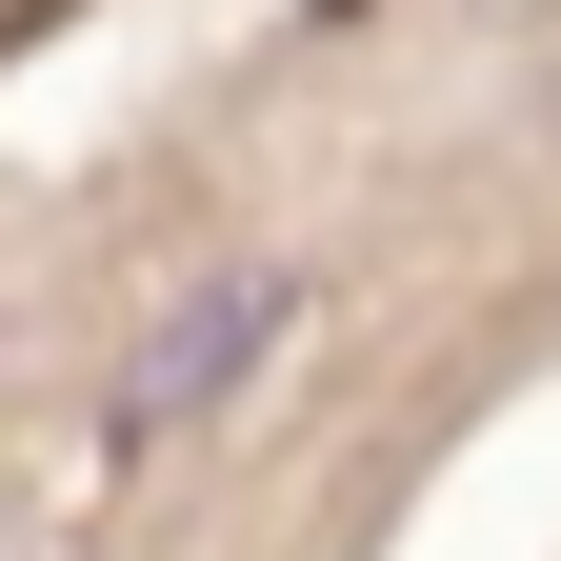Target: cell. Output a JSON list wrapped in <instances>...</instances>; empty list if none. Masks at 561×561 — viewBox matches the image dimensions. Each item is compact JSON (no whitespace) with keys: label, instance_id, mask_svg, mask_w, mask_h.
<instances>
[{"label":"cell","instance_id":"1","mask_svg":"<svg viewBox=\"0 0 561 561\" xmlns=\"http://www.w3.org/2000/svg\"><path fill=\"white\" fill-rule=\"evenodd\" d=\"M280 321H301V261H201L161 321H140V362H121V401H101V442L121 461H161V442H201L261 362H280Z\"/></svg>","mask_w":561,"mask_h":561}]
</instances>
